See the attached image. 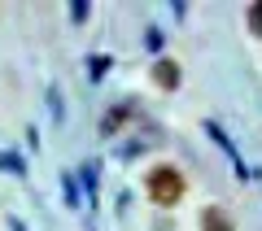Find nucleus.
<instances>
[{"mask_svg": "<svg viewBox=\"0 0 262 231\" xmlns=\"http://www.w3.org/2000/svg\"><path fill=\"white\" fill-rule=\"evenodd\" d=\"M201 231H236V227H232V218H227L219 205H206V210H201Z\"/></svg>", "mask_w": 262, "mask_h": 231, "instance_id": "2", "label": "nucleus"}, {"mask_svg": "<svg viewBox=\"0 0 262 231\" xmlns=\"http://www.w3.org/2000/svg\"><path fill=\"white\" fill-rule=\"evenodd\" d=\"M153 79H158L162 87H175V83H179V65L170 61V57H162V61L153 65Z\"/></svg>", "mask_w": 262, "mask_h": 231, "instance_id": "3", "label": "nucleus"}, {"mask_svg": "<svg viewBox=\"0 0 262 231\" xmlns=\"http://www.w3.org/2000/svg\"><path fill=\"white\" fill-rule=\"evenodd\" d=\"M149 201L153 205H179L184 201V175L175 166H158L149 175Z\"/></svg>", "mask_w": 262, "mask_h": 231, "instance_id": "1", "label": "nucleus"}, {"mask_svg": "<svg viewBox=\"0 0 262 231\" xmlns=\"http://www.w3.org/2000/svg\"><path fill=\"white\" fill-rule=\"evenodd\" d=\"M249 31H253V35H262V0H258V5H249Z\"/></svg>", "mask_w": 262, "mask_h": 231, "instance_id": "4", "label": "nucleus"}]
</instances>
